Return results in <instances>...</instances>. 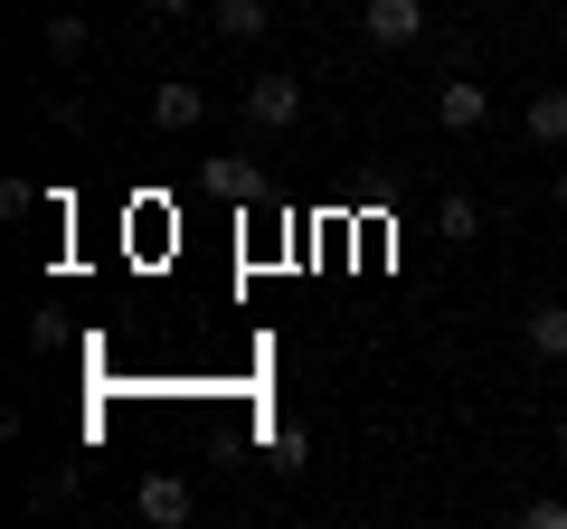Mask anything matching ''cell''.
I'll list each match as a JSON object with an SVG mask.
<instances>
[{"instance_id": "cell-11", "label": "cell", "mask_w": 567, "mask_h": 529, "mask_svg": "<svg viewBox=\"0 0 567 529\" xmlns=\"http://www.w3.org/2000/svg\"><path fill=\"white\" fill-rule=\"evenodd\" d=\"M39 39H48V58H85V48H95V29H85L76 10H48V29H39Z\"/></svg>"}, {"instance_id": "cell-12", "label": "cell", "mask_w": 567, "mask_h": 529, "mask_svg": "<svg viewBox=\"0 0 567 529\" xmlns=\"http://www.w3.org/2000/svg\"><path fill=\"white\" fill-rule=\"evenodd\" d=\"M265 454H275V473L293 483V473L312 464V435H303V426H275V435H265Z\"/></svg>"}, {"instance_id": "cell-19", "label": "cell", "mask_w": 567, "mask_h": 529, "mask_svg": "<svg viewBox=\"0 0 567 529\" xmlns=\"http://www.w3.org/2000/svg\"><path fill=\"white\" fill-rule=\"evenodd\" d=\"M435 10H445V0H435Z\"/></svg>"}, {"instance_id": "cell-9", "label": "cell", "mask_w": 567, "mask_h": 529, "mask_svg": "<svg viewBox=\"0 0 567 529\" xmlns=\"http://www.w3.org/2000/svg\"><path fill=\"white\" fill-rule=\"evenodd\" d=\"M520 341H529V360H567V303H529Z\"/></svg>"}, {"instance_id": "cell-6", "label": "cell", "mask_w": 567, "mask_h": 529, "mask_svg": "<svg viewBox=\"0 0 567 529\" xmlns=\"http://www.w3.org/2000/svg\"><path fill=\"white\" fill-rule=\"evenodd\" d=\"M199 189L227 199V208H246V199H265V170L246 162V152H218V162H199Z\"/></svg>"}, {"instance_id": "cell-2", "label": "cell", "mask_w": 567, "mask_h": 529, "mask_svg": "<svg viewBox=\"0 0 567 529\" xmlns=\"http://www.w3.org/2000/svg\"><path fill=\"white\" fill-rule=\"evenodd\" d=\"M425 20H435V0H360V29L369 48H416Z\"/></svg>"}, {"instance_id": "cell-8", "label": "cell", "mask_w": 567, "mask_h": 529, "mask_svg": "<svg viewBox=\"0 0 567 529\" xmlns=\"http://www.w3.org/2000/svg\"><path fill=\"white\" fill-rule=\"evenodd\" d=\"M520 133H529V143H539V152H567V85H539V95H529Z\"/></svg>"}, {"instance_id": "cell-3", "label": "cell", "mask_w": 567, "mask_h": 529, "mask_svg": "<svg viewBox=\"0 0 567 529\" xmlns=\"http://www.w3.org/2000/svg\"><path fill=\"white\" fill-rule=\"evenodd\" d=\"M483 123H492V85H473V76H445V85H435V133L473 143Z\"/></svg>"}, {"instance_id": "cell-1", "label": "cell", "mask_w": 567, "mask_h": 529, "mask_svg": "<svg viewBox=\"0 0 567 529\" xmlns=\"http://www.w3.org/2000/svg\"><path fill=\"white\" fill-rule=\"evenodd\" d=\"M246 123H256V133H293V123H303V85L284 76V66H265V76H246Z\"/></svg>"}, {"instance_id": "cell-14", "label": "cell", "mask_w": 567, "mask_h": 529, "mask_svg": "<svg viewBox=\"0 0 567 529\" xmlns=\"http://www.w3.org/2000/svg\"><path fill=\"white\" fill-rule=\"evenodd\" d=\"M39 114H48V133H85V95H48Z\"/></svg>"}, {"instance_id": "cell-16", "label": "cell", "mask_w": 567, "mask_h": 529, "mask_svg": "<svg viewBox=\"0 0 567 529\" xmlns=\"http://www.w3.org/2000/svg\"><path fill=\"white\" fill-rule=\"evenodd\" d=\"M548 199H558V208H567V170H558V189H548Z\"/></svg>"}, {"instance_id": "cell-5", "label": "cell", "mask_w": 567, "mask_h": 529, "mask_svg": "<svg viewBox=\"0 0 567 529\" xmlns=\"http://www.w3.org/2000/svg\"><path fill=\"white\" fill-rule=\"evenodd\" d=\"M152 123H162V133H199V123H208V85H199V76L152 85Z\"/></svg>"}, {"instance_id": "cell-13", "label": "cell", "mask_w": 567, "mask_h": 529, "mask_svg": "<svg viewBox=\"0 0 567 529\" xmlns=\"http://www.w3.org/2000/svg\"><path fill=\"white\" fill-rule=\"evenodd\" d=\"M511 520L520 529H567V501L558 491H529V501H511Z\"/></svg>"}, {"instance_id": "cell-18", "label": "cell", "mask_w": 567, "mask_h": 529, "mask_svg": "<svg viewBox=\"0 0 567 529\" xmlns=\"http://www.w3.org/2000/svg\"><path fill=\"white\" fill-rule=\"evenodd\" d=\"M558 29H567V0H558Z\"/></svg>"}, {"instance_id": "cell-17", "label": "cell", "mask_w": 567, "mask_h": 529, "mask_svg": "<svg viewBox=\"0 0 567 529\" xmlns=\"http://www.w3.org/2000/svg\"><path fill=\"white\" fill-rule=\"evenodd\" d=\"M558 454H567V416H558Z\"/></svg>"}, {"instance_id": "cell-10", "label": "cell", "mask_w": 567, "mask_h": 529, "mask_svg": "<svg viewBox=\"0 0 567 529\" xmlns=\"http://www.w3.org/2000/svg\"><path fill=\"white\" fill-rule=\"evenodd\" d=\"M435 237H445V246H473V237H483V199L445 189V199H435Z\"/></svg>"}, {"instance_id": "cell-7", "label": "cell", "mask_w": 567, "mask_h": 529, "mask_svg": "<svg viewBox=\"0 0 567 529\" xmlns=\"http://www.w3.org/2000/svg\"><path fill=\"white\" fill-rule=\"evenodd\" d=\"M208 29L237 39V48H256L265 29H275V0H208Z\"/></svg>"}, {"instance_id": "cell-15", "label": "cell", "mask_w": 567, "mask_h": 529, "mask_svg": "<svg viewBox=\"0 0 567 529\" xmlns=\"http://www.w3.org/2000/svg\"><path fill=\"white\" fill-rule=\"evenodd\" d=\"M189 10H199V0H142V20H162V29H181Z\"/></svg>"}, {"instance_id": "cell-4", "label": "cell", "mask_w": 567, "mask_h": 529, "mask_svg": "<svg viewBox=\"0 0 567 529\" xmlns=\"http://www.w3.org/2000/svg\"><path fill=\"white\" fill-rule=\"evenodd\" d=\"M133 510H142L152 529H189V510H199V491H189L181 473H142V483H133Z\"/></svg>"}]
</instances>
